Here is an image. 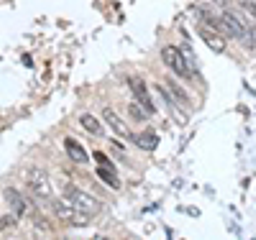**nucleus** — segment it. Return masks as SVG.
<instances>
[{"label": "nucleus", "mask_w": 256, "mask_h": 240, "mask_svg": "<svg viewBox=\"0 0 256 240\" xmlns=\"http://www.w3.org/2000/svg\"><path fill=\"white\" fill-rule=\"evenodd\" d=\"M64 200H70L77 210H82V212H88V215H98L100 210H102V205H100V200H95V197H90L88 192H82V189H77V187H72V184H67L64 187Z\"/></svg>", "instance_id": "1"}, {"label": "nucleus", "mask_w": 256, "mask_h": 240, "mask_svg": "<svg viewBox=\"0 0 256 240\" xmlns=\"http://www.w3.org/2000/svg\"><path fill=\"white\" fill-rule=\"evenodd\" d=\"M241 3H244L246 13L251 15V20H256V3H254V0H241Z\"/></svg>", "instance_id": "16"}, {"label": "nucleus", "mask_w": 256, "mask_h": 240, "mask_svg": "<svg viewBox=\"0 0 256 240\" xmlns=\"http://www.w3.org/2000/svg\"><path fill=\"white\" fill-rule=\"evenodd\" d=\"M80 123H82V128L88 130L90 136H102V125H100V120H98L95 115H88V113H84V115L80 118Z\"/></svg>", "instance_id": "11"}, {"label": "nucleus", "mask_w": 256, "mask_h": 240, "mask_svg": "<svg viewBox=\"0 0 256 240\" xmlns=\"http://www.w3.org/2000/svg\"><path fill=\"white\" fill-rule=\"evenodd\" d=\"M98 174H100V179H102V182H108L113 189H118V187H120V182H118V177L113 174V166H110V164H108V166H105V164H102V166H98Z\"/></svg>", "instance_id": "12"}, {"label": "nucleus", "mask_w": 256, "mask_h": 240, "mask_svg": "<svg viewBox=\"0 0 256 240\" xmlns=\"http://www.w3.org/2000/svg\"><path fill=\"white\" fill-rule=\"evenodd\" d=\"M131 138L136 141V146L141 151H156V146H159V136L154 133V130H144V133H136Z\"/></svg>", "instance_id": "8"}, {"label": "nucleus", "mask_w": 256, "mask_h": 240, "mask_svg": "<svg viewBox=\"0 0 256 240\" xmlns=\"http://www.w3.org/2000/svg\"><path fill=\"white\" fill-rule=\"evenodd\" d=\"M64 148H67V154H70V159H72L74 164H84V161H88V151H84L74 138H67V141H64Z\"/></svg>", "instance_id": "9"}, {"label": "nucleus", "mask_w": 256, "mask_h": 240, "mask_svg": "<svg viewBox=\"0 0 256 240\" xmlns=\"http://www.w3.org/2000/svg\"><path fill=\"white\" fill-rule=\"evenodd\" d=\"M241 41H244L246 49H256V26H251V28L241 36Z\"/></svg>", "instance_id": "14"}, {"label": "nucleus", "mask_w": 256, "mask_h": 240, "mask_svg": "<svg viewBox=\"0 0 256 240\" xmlns=\"http://www.w3.org/2000/svg\"><path fill=\"white\" fill-rule=\"evenodd\" d=\"M102 118H105V123H108L110 130H116V136H123V138H131L134 136L131 128H128V123L116 110H110V107H105V110H102Z\"/></svg>", "instance_id": "5"}, {"label": "nucleus", "mask_w": 256, "mask_h": 240, "mask_svg": "<svg viewBox=\"0 0 256 240\" xmlns=\"http://www.w3.org/2000/svg\"><path fill=\"white\" fill-rule=\"evenodd\" d=\"M162 59H164V64L169 69H172L174 74H180V77H190V67H187V59H184V54L177 49V46H164L162 49Z\"/></svg>", "instance_id": "2"}, {"label": "nucleus", "mask_w": 256, "mask_h": 240, "mask_svg": "<svg viewBox=\"0 0 256 240\" xmlns=\"http://www.w3.org/2000/svg\"><path fill=\"white\" fill-rule=\"evenodd\" d=\"M128 84L134 87V95H136V100H138V102L144 105V110H146L148 115H154V113H156V107H154L152 97H148V92H146V84H144L141 79H131Z\"/></svg>", "instance_id": "7"}, {"label": "nucleus", "mask_w": 256, "mask_h": 240, "mask_svg": "<svg viewBox=\"0 0 256 240\" xmlns=\"http://www.w3.org/2000/svg\"><path fill=\"white\" fill-rule=\"evenodd\" d=\"M156 90H159V95L164 97V102L169 105V110H172V115L177 118V123H187V115L177 110V105H174V95H172V92H169V87H164V84H159V87H156Z\"/></svg>", "instance_id": "10"}, {"label": "nucleus", "mask_w": 256, "mask_h": 240, "mask_svg": "<svg viewBox=\"0 0 256 240\" xmlns=\"http://www.w3.org/2000/svg\"><path fill=\"white\" fill-rule=\"evenodd\" d=\"M128 113H131L134 120H146V115H148V113H144V105L141 102H131V105H128Z\"/></svg>", "instance_id": "13"}, {"label": "nucleus", "mask_w": 256, "mask_h": 240, "mask_svg": "<svg viewBox=\"0 0 256 240\" xmlns=\"http://www.w3.org/2000/svg\"><path fill=\"white\" fill-rule=\"evenodd\" d=\"M26 184H28V189L36 194V197H49V194H52L49 177H46V171H41V169H28Z\"/></svg>", "instance_id": "4"}, {"label": "nucleus", "mask_w": 256, "mask_h": 240, "mask_svg": "<svg viewBox=\"0 0 256 240\" xmlns=\"http://www.w3.org/2000/svg\"><path fill=\"white\" fill-rule=\"evenodd\" d=\"M169 92H172V95H174V100H180L182 105H187V102H190V100H187V95L182 92V87H180V84H169Z\"/></svg>", "instance_id": "15"}, {"label": "nucleus", "mask_w": 256, "mask_h": 240, "mask_svg": "<svg viewBox=\"0 0 256 240\" xmlns=\"http://www.w3.org/2000/svg\"><path fill=\"white\" fill-rule=\"evenodd\" d=\"M6 202L10 207V212H16L18 217H26V215H36L31 200H26V194H20L18 189H6Z\"/></svg>", "instance_id": "3"}, {"label": "nucleus", "mask_w": 256, "mask_h": 240, "mask_svg": "<svg viewBox=\"0 0 256 240\" xmlns=\"http://www.w3.org/2000/svg\"><path fill=\"white\" fill-rule=\"evenodd\" d=\"M200 36H202V41H205V43H208V46H210L212 51H216V54H223V51L228 49L226 36H223V33H218V31H212V28L208 31V28L202 26V28H200Z\"/></svg>", "instance_id": "6"}]
</instances>
